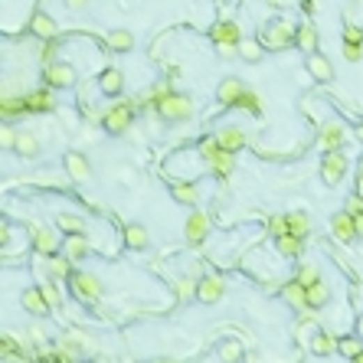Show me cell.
<instances>
[{"label": "cell", "mask_w": 363, "mask_h": 363, "mask_svg": "<svg viewBox=\"0 0 363 363\" xmlns=\"http://www.w3.org/2000/svg\"><path fill=\"white\" fill-rule=\"evenodd\" d=\"M295 36H298V26H291L285 17H275L262 26V43L268 49H288V46H295Z\"/></svg>", "instance_id": "1"}, {"label": "cell", "mask_w": 363, "mask_h": 363, "mask_svg": "<svg viewBox=\"0 0 363 363\" xmlns=\"http://www.w3.org/2000/svg\"><path fill=\"white\" fill-rule=\"evenodd\" d=\"M69 288H72L75 298L86 301V304H92V301H98L102 295H105L102 278L92 275V272H72V275H69Z\"/></svg>", "instance_id": "2"}, {"label": "cell", "mask_w": 363, "mask_h": 363, "mask_svg": "<svg viewBox=\"0 0 363 363\" xmlns=\"http://www.w3.org/2000/svg\"><path fill=\"white\" fill-rule=\"evenodd\" d=\"M157 111H160V118H164V121H187V118L193 115V105H190V98H187V95H180V92H171V95L160 98Z\"/></svg>", "instance_id": "3"}, {"label": "cell", "mask_w": 363, "mask_h": 363, "mask_svg": "<svg viewBox=\"0 0 363 363\" xmlns=\"http://www.w3.org/2000/svg\"><path fill=\"white\" fill-rule=\"evenodd\" d=\"M343 173H347V157L337 150H324V160H320V180L327 183V187H337L343 180Z\"/></svg>", "instance_id": "4"}, {"label": "cell", "mask_w": 363, "mask_h": 363, "mask_svg": "<svg viewBox=\"0 0 363 363\" xmlns=\"http://www.w3.org/2000/svg\"><path fill=\"white\" fill-rule=\"evenodd\" d=\"M210 36H213V43H216V49L219 53H239V43H242V33H239V26L235 23H213V30H210Z\"/></svg>", "instance_id": "5"}, {"label": "cell", "mask_w": 363, "mask_h": 363, "mask_svg": "<svg viewBox=\"0 0 363 363\" xmlns=\"http://www.w3.org/2000/svg\"><path fill=\"white\" fill-rule=\"evenodd\" d=\"M131 121H134V111H131L128 105H115V108H108L105 118H102V125H105L108 134H125V131L131 128Z\"/></svg>", "instance_id": "6"}, {"label": "cell", "mask_w": 363, "mask_h": 363, "mask_svg": "<svg viewBox=\"0 0 363 363\" xmlns=\"http://www.w3.org/2000/svg\"><path fill=\"white\" fill-rule=\"evenodd\" d=\"M20 304L26 314H33V318H46L49 311H53V304H49V298H46L43 288H26L20 295Z\"/></svg>", "instance_id": "7"}, {"label": "cell", "mask_w": 363, "mask_h": 363, "mask_svg": "<svg viewBox=\"0 0 363 363\" xmlns=\"http://www.w3.org/2000/svg\"><path fill=\"white\" fill-rule=\"evenodd\" d=\"M46 86L49 88H72L75 86V69L69 63H49L46 65Z\"/></svg>", "instance_id": "8"}, {"label": "cell", "mask_w": 363, "mask_h": 363, "mask_svg": "<svg viewBox=\"0 0 363 363\" xmlns=\"http://www.w3.org/2000/svg\"><path fill=\"white\" fill-rule=\"evenodd\" d=\"M65 173L72 177L75 183H86V180H92V164H88V157L86 154H79V150H69L65 154Z\"/></svg>", "instance_id": "9"}, {"label": "cell", "mask_w": 363, "mask_h": 363, "mask_svg": "<svg viewBox=\"0 0 363 363\" xmlns=\"http://www.w3.org/2000/svg\"><path fill=\"white\" fill-rule=\"evenodd\" d=\"M216 98H219L226 108H235L242 98H246V86H242L235 75H229V79H223V82H219V88H216Z\"/></svg>", "instance_id": "10"}, {"label": "cell", "mask_w": 363, "mask_h": 363, "mask_svg": "<svg viewBox=\"0 0 363 363\" xmlns=\"http://www.w3.org/2000/svg\"><path fill=\"white\" fill-rule=\"evenodd\" d=\"M223 278L216 275H203L196 281V301H203V304H216V301L223 298Z\"/></svg>", "instance_id": "11"}, {"label": "cell", "mask_w": 363, "mask_h": 363, "mask_svg": "<svg viewBox=\"0 0 363 363\" xmlns=\"http://www.w3.org/2000/svg\"><path fill=\"white\" fill-rule=\"evenodd\" d=\"M30 242H33V249H36L40 256H53L56 249H59L56 235L49 233L46 226H36V223H30Z\"/></svg>", "instance_id": "12"}, {"label": "cell", "mask_w": 363, "mask_h": 363, "mask_svg": "<svg viewBox=\"0 0 363 363\" xmlns=\"http://www.w3.org/2000/svg\"><path fill=\"white\" fill-rule=\"evenodd\" d=\"M40 138L33 134V131H17L13 134V154L17 157H40Z\"/></svg>", "instance_id": "13"}, {"label": "cell", "mask_w": 363, "mask_h": 363, "mask_svg": "<svg viewBox=\"0 0 363 363\" xmlns=\"http://www.w3.org/2000/svg\"><path fill=\"white\" fill-rule=\"evenodd\" d=\"M98 88H102V95H121V92H125V72H121V69H115V65H111V69H105V72L98 75Z\"/></svg>", "instance_id": "14"}, {"label": "cell", "mask_w": 363, "mask_h": 363, "mask_svg": "<svg viewBox=\"0 0 363 363\" xmlns=\"http://www.w3.org/2000/svg\"><path fill=\"white\" fill-rule=\"evenodd\" d=\"M304 65H308V75L314 79V82H331V79H334V65H331V59H327V56L311 53Z\"/></svg>", "instance_id": "15"}, {"label": "cell", "mask_w": 363, "mask_h": 363, "mask_svg": "<svg viewBox=\"0 0 363 363\" xmlns=\"http://www.w3.org/2000/svg\"><path fill=\"white\" fill-rule=\"evenodd\" d=\"M343 141H347V128H343L341 121H331V125L320 128V144H324V150H337Z\"/></svg>", "instance_id": "16"}, {"label": "cell", "mask_w": 363, "mask_h": 363, "mask_svg": "<svg viewBox=\"0 0 363 363\" xmlns=\"http://www.w3.org/2000/svg\"><path fill=\"white\" fill-rule=\"evenodd\" d=\"M30 33H36V36H43V40H53L56 33H59V26H56V20L49 17V13L36 10L30 17Z\"/></svg>", "instance_id": "17"}, {"label": "cell", "mask_w": 363, "mask_h": 363, "mask_svg": "<svg viewBox=\"0 0 363 363\" xmlns=\"http://www.w3.org/2000/svg\"><path fill=\"white\" fill-rule=\"evenodd\" d=\"M150 233L144 223H128L125 226V246L128 249H148Z\"/></svg>", "instance_id": "18"}, {"label": "cell", "mask_w": 363, "mask_h": 363, "mask_svg": "<svg viewBox=\"0 0 363 363\" xmlns=\"http://www.w3.org/2000/svg\"><path fill=\"white\" fill-rule=\"evenodd\" d=\"M206 233H210V219L203 213H193L187 219V242H203Z\"/></svg>", "instance_id": "19"}, {"label": "cell", "mask_w": 363, "mask_h": 363, "mask_svg": "<svg viewBox=\"0 0 363 363\" xmlns=\"http://www.w3.org/2000/svg\"><path fill=\"white\" fill-rule=\"evenodd\" d=\"M318 43H320V36H318V30L311 26V23H301L298 26V36H295V46H301L304 53H318Z\"/></svg>", "instance_id": "20"}, {"label": "cell", "mask_w": 363, "mask_h": 363, "mask_svg": "<svg viewBox=\"0 0 363 363\" xmlns=\"http://www.w3.org/2000/svg\"><path fill=\"white\" fill-rule=\"evenodd\" d=\"M285 301H288L291 308H308V285H301L298 278L291 281V285H285Z\"/></svg>", "instance_id": "21"}, {"label": "cell", "mask_w": 363, "mask_h": 363, "mask_svg": "<svg viewBox=\"0 0 363 363\" xmlns=\"http://www.w3.org/2000/svg\"><path fill=\"white\" fill-rule=\"evenodd\" d=\"M308 347H311V353H314V357H327V353H334V350H337V341H334L331 334L314 331V337H311V341H308Z\"/></svg>", "instance_id": "22"}, {"label": "cell", "mask_w": 363, "mask_h": 363, "mask_svg": "<svg viewBox=\"0 0 363 363\" xmlns=\"http://www.w3.org/2000/svg\"><path fill=\"white\" fill-rule=\"evenodd\" d=\"M262 56H265V43L242 36V43H239V59H246V63H262Z\"/></svg>", "instance_id": "23"}, {"label": "cell", "mask_w": 363, "mask_h": 363, "mask_svg": "<svg viewBox=\"0 0 363 363\" xmlns=\"http://www.w3.org/2000/svg\"><path fill=\"white\" fill-rule=\"evenodd\" d=\"M216 144H219L223 150H239L242 144H246V134H242L239 128H223L219 131V138H216Z\"/></svg>", "instance_id": "24"}, {"label": "cell", "mask_w": 363, "mask_h": 363, "mask_svg": "<svg viewBox=\"0 0 363 363\" xmlns=\"http://www.w3.org/2000/svg\"><path fill=\"white\" fill-rule=\"evenodd\" d=\"M65 256L72 258V262H82V258L88 256V242L82 239V233H75L65 239Z\"/></svg>", "instance_id": "25"}, {"label": "cell", "mask_w": 363, "mask_h": 363, "mask_svg": "<svg viewBox=\"0 0 363 363\" xmlns=\"http://www.w3.org/2000/svg\"><path fill=\"white\" fill-rule=\"evenodd\" d=\"M331 301V291H327V285L324 281H314V285H308V308H324Z\"/></svg>", "instance_id": "26"}, {"label": "cell", "mask_w": 363, "mask_h": 363, "mask_svg": "<svg viewBox=\"0 0 363 363\" xmlns=\"http://www.w3.org/2000/svg\"><path fill=\"white\" fill-rule=\"evenodd\" d=\"M56 226H59L65 235H75V233H82V229H86V219H82V216H75V213H59V216H56Z\"/></svg>", "instance_id": "27"}, {"label": "cell", "mask_w": 363, "mask_h": 363, "mask_svg": "<svg viewBox=\"0 0 363 363\" xmlns=\"http://www.w3.org/2000/svg\"><path fill=\"white\" fill-rule=\"evenodd\" d=\"M108 46H111L115 53H131V49H134V36H131L128 30H115V33H108Z\"/></svg>", "instance_id": "28"}, {"label": "cell", "mask_w": 363, "mask_h": 363, "mask_svg": "<svg viewBox=\"0 0 363 363\" xmlns=\"http://www.w3.org/2000/svg\"><path fill=\"white\" fill-rule=\"evenodd\" d=\"M171 193L177 203H187V206H196V200H200V190H196L193 183H177Z\"/></svg>", "instance_id": "29"}, {"label": "cell", "mask_w": 363, "mask_h": 363, "mask_svg": "<svg viewBox=\"0 0 363 363\" xmlns=\"http://www.w3.org/2000/svg\"><path fill=\"white\" fill-rule=\"evenodd\" d=\"M49 275H53V278H69V275H72V258H69V256L59 258L53 252V256H49Z\"/></svg>", "instance_id": "30"}, {"label": "cell", "mask_w": 363, "mask_h": 363, "mask_svg": "<svg viewBox=\"0 0 363 363\" xmlns=\"http://www.w3.org/2000/svg\"><path fill=\"white\" fill-rule=\"evenodd\" d=\"M337 353L347 357V360H357L363 353V343L357 341V337H341V341H337Z\"/></svg>", "instance_id": "31"}, {"label": "cell", "mask_w": 363, "mask_h": 363, "mask_svg": "<svg viewBox=\"0 0 363 363\" xmlns=\"http://www.w3.org/2000/svg\"><path fill=\"white\" fill-rule=\"evenodd\" d=\"M40 108H53V95L49 92H30L26 95V111H40Z\"/></svg>", "instance_id": "32"}, {"label": "cell", "mask_w": 363, "mask_h": 363, "mask_svg": "<svg viewBox=\"0 0 363 363\" xmlns=\"http://www.w3.org/2000/svg\"><path fill=\"white\" fill-rule=\"evenodd\" d=\"M343 49H347V59H350V63H357V59H360V33L357 30H350L347 33V43H343Z\"/></svg>", "instance_id": "33"}, {"label": "cell", "mask_w": 363, "mask_h": 363, "mask_svg": "<svg viewBox=\"0 0 363 363\" xmlns=\"http://www.w3.org/2000/svg\"><path fill=\"white\" fill-rule=\"evenodd\" d=\"M219 357H223V360H242V347L235 341H226L223 347H219Z\"/></svg>", "instance_id": "34"}, {"label": "cell", "mask_w": 363, "mask_h": 363, "mask_svg": "<svg viewBox=\"0 0 363 363\" xmlns=\"http://www.w3.org/2000/svg\"><path fill=\"white\" fill-rule=\"evenodd\" d=\"M298 281H301V285H314V281H318V272H314V268H311V265H301Z\"/></svg>", "instance_id": "35"}, {"label": "cell", "mask_w": 363, "mask_h": 363, "mask_svg": "<svg viewBox=\"0 0 363 363\" xmlns=\"http://www.w3.org/2000/svg\"><path fill=\"white\" fill-rule=\"evenodd\" d=\"M334 229H337V235H343V239L353 235V226L347 223V216H337V219H334Z\"/></svg>", "instance_id": "36"}, {"label": "cell", "mask_w": 363, "mask_h": 363, "mask_svg": "<svg viewBox=\"0 0 363 363\" xmlns=\"http://www.w3.org/2000/svg\"><path fill=\"white\" fill-rule=\"evenodd\" d=\"M239 105H242V108H249L252 115H258V111H262V105H258V98H256V95H249V92H246V98H242Z\"/></svg>", "instance_id": "37"}, {"label": "cell", "mask_w": 363, "mask_h": 363, "mask_svg": "<svg viewBox=\"0 0 363 363\" xmlns=\"http://www.w3.org/2000/svg\"><path fill=\"white\" fill-rule=\"evenodd\" d=\"M63 3L69 7V10H75V13H79V10H86V7H88V0H63Z\"/></svg>", "instance_id": "38"}, {"label": "cell", "mask_w": 363, "mask_h": 363, "mask_svg": "<svg viewBox=\"0 0 363 363\" xmlns=\"http://www.w3.org/2000/svg\"><path fill=\"white\" fill-rule=\"evenodd\" d=\"M43 291H46V298H49V304H53V308H59V295H56L53 285H43Z\"/></svg>", "instance_id": "39"}]
</instances>
